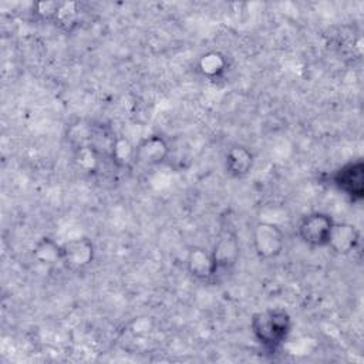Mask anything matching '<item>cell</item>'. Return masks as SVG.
Here are the masks:
<instances>
[{"label": "cell", "instance_id": "obj_1", "mask_svg": "<svg viewBox=\"0 0 364 364\" xmlns=\"http://www.w3.org/2000/svg\"><path fill=\"white\" fill-rule=\"evenodd\" d=\"M250 328L259 343L267 348H276L289 336L291 318L282 309L266 310L253 316Z\"/></svg>", "mask_w": 364, "mask_h": 364}, {"label": "cell", "instance_id": "obj_2", "mask_svg": "<svg viewBox=\"0 0 364 364\" xmlns=\"http://www.w3.org/2000/svg\"><path fill=\"white\" fill-rule=\"evenodd\" d=\"M334 220L323 212H313L303 216L299 222L297 230L300 239L313 247H326Z\"/></svg>", "mask_w": 364, "mask_h": 364}, {"label": "cell", "instance_id": "obj_3", "mask_svg": "<svg viewBox=\"0 0 364 364\" xmlns=\"http://www.w3.org/2000/svg\"><path fill=\"white\" fill-rule=\"evenodd\" d=\"M253 247L260 259H274L284 247V235L272 222H259L253 229Z\"/></svg>", "mask_w": 364, "mask_h": 364}, {"label": "cell", "instance_id": "obj_4", "mask_svg": "<svg viewBox=\"0 0 364 364\" xmlns=\"http://www.w3.org/2000/svg\"><path fill=\"white\" fill-rule=\"evenodd\" d=\"M333 181L351 200H361L364 193V164L361 159L351 161L336 171Z\"/></svg>", "mask_w": 364, "mask_h": 364}, {"label": "cell", "instance_id": "obj_5", "mask_svg": "<svg viewBox=\"0 0 364 364\" xmlns=\"http://www.w3.org/2000/svg\"><path fill=\"white\" fill-rule=\"evenodd\" d=\"M94 259V245L87 237H77L61 245V262L71 270H82Z\"/></svg>", "mask_w": 364, "mask_h": 364}, {"label": "cell", "instance_id": "obj_6", "mask_svg": "<svg viewBox=\"0 0 364 364\" xmlns=\"http://www.w3.org/2000/svg\"><path fill=\"white\" fill-rule=\"evenodd\" d=\"M210 253L215 262L216 273L219 270H229L230 267H233L239 257V242L235 232L228 228L223 229L219 233L218 240Z\"/></svg>", "mask_w": 364, "mask_h": 364}, {"label": "cell", "instance_id": "obj_7", "mask_svg": "<svg viewBox=\"0 0 364 364\" xmlns=\"http://www.w3.org/2000/svg\"><path fill=\"white\" fill-rule=\"evenodd\" d=\"M360 232L354 225L346 222H334L330 232L327 247H330L334 253L348 255L357 247Z\"/></svg>", "mask_w": 364, "mask_h": 364}, {"label": "cell", "instance_id": "obj_8", "mask_svg": "<svg viewBox=\"0 0 364 364\" xmlns=\"http://www.w3.org/2000/svg\"><path fill=\"white\" fill-rule=\"evenodd\" d=\"M168 155V144L158 135H151L139 141L134 148V159L144 165L161 164Z\"/></svg>", "mask_w": 364, "mask_h": 364}, {"label": "cell", "instance_id": "obj_9", "mask_svg": "<svg viewBox=\"0 0 364 364\" xmlns=\"http://www.w3.org/2000/svg\"><path fill=\"white\" fill-rule=\"evenodd\" d=\"M186 267L193 277L200 280H208L216 274L212 253L199 246H195L189 250L186 257Z\"/></svg>", "mask_w": 364, "mask_h": 364}, {"label": "cell", "instance_id": "obj_10", "mask_svg": "<svg viewBox=\"0 0 364 364\" xmlns=\"http://www.w3.org/2000/svg\"><path fill=\"white\" fill-rule=\"evenodd\" d=\"M253 165L252 152L242 145L232 146L226 154V171L230 176L242 178L249 173Z\"/></svg>", "mask_w": 364, "mask_h": 364}, {"label": "cell", "instance_id": "obj_11", "mask_svg": "<svg viewBox=\"0 0 364 364\" xmlns=\"http://www.w3.org/2000/svg\"><path fill=\"white\" fill-rule=\"evenodd\" d=\"M33 255L38 262L46 264L61 262V245H57L50 237H43L37 242Z\"/></svg>", "mask_w": 364, "mask_h": 364}, {"label": "cell", "instance_id": "obj_12", "mask_svg": "<svg viewBox=\"0 0 364 364\" xmlns=\"http://www.w3.org/2000/svg\"><path fill=\"white\" fill-rule=\"evenodd\" d=\"M225 67H226V61H225L223 55L216 51L206 53L199 60V68H200L202 74L206 77H210V78L219 77L225 71Z\"/></svg>", "mask_w": 364, "mask_h": 364}]
</instances>
